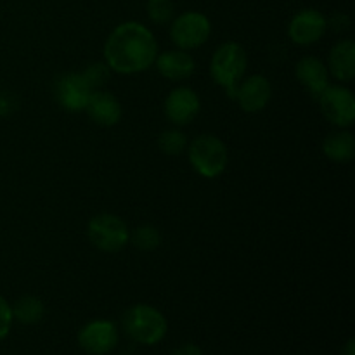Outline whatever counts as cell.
<instances>
[{"instance_id":"484cf974","label":"cell","mask_w":355,"mask_h":355,"mask_svg":"<svg viewBox=\"0 0 355 355\" xmlns=\"http://www.w3.org/2000/svg\"><path fill=\"white\" fill-rule=\"evenodd\" d=\"M172 355H203V352H201L200 347L194 345V343H184L179 349L173 350Z\"/></svg>"},{"instance_id":"d6986e66","label":"cell","mask_w":355,"mask_h":355,"mask_svg":"<svg viewBox=\"0 0 355 355\" xmlns=\"http://www.w3.org/2000/svg\"><path fill=\"white\" fill-rule=\"evenodd\" d=\"M132 241L142 252H153L162 245V234L155 225H141L135 229Z\"/></svg>"},{"instance_id":"7402d4cb","label":"cell","mask_w":355,"mask_h":355,"mask_svg":"<svg viewBox=\"0 0 355 355\" xmlns=\"http://www.w3.org/2000/svg\"><path fill=\"white\" fill-rule=\"evenodd\" d=\"M82 75L90 85V89L99 90L110 78V68H107L106 62H94L85 71H82Z\"/></svg>"},{"instance_id":"52a82bcc","label":"cell","mask_w":355,"mask_h":355,"mask_svg":"<svg viewBox=\"0 0 355 355\" xmlns=\"http://www.w3.org/2000/svg\"><path fill=\"white\" fill-rule=\"evenodd\" d=\"M322 114L340 128H347L355 120L354 94L342 85H328L318 97Z\"/></svg>"},{"instance_id":"9c48e42d","label":"cell","mask_w":355,"mask_h":355,"mask_svg":"<svg viewBox=\"0 0 355 355\" xmlns=\"http://www.w3.org/2000/svg\"><path fill=\"white\" fill-rule=\"evenodd\" d=\"M78 343L87 354L106 355L118 345V328L114 322L97 319L83 326L78 333Z\"/></svg>"},{"instance_id":"ba28073f","label":"cell","mask_w":355,"mask_h":355,"mask_svg":"<svg viewBox=\"0 0 355 355\" xmlns=\"http://www.w3.org/2000/svg\"><path fill=\"white\" fill-rule=\"evenodd\" d=\"M328 30V17L318 9H304L291 17L288 35L297 45H312Z\"/></svg>"},{"instance_id":"8992f818","label":"cell","mask_w":355,"mask_h":355,"mask_svg":"<svg viewBox=\"0 0 355 355\" xmlns=\"http://www.w3.org/2000/svg\"><path fill=\"white\" fill-rule=\"evenodd\" d=\"M210 19L196 10H187L177 16L170 26V38L182 51L201 47L210 38Z\"/></svg>"},{"instance_id":"8fae6325","label":"cell","mask_w":355,"mask_h":355,"mask_svg":"<svg viewBox=\"0 0 355 355\" xmlns=\"http://www.w3.org/2000/svg\"><path fill=\"white\" fill-rule=\"evenodd\" d=\"M92 92L94 90L90 89L82 73H68L59 80L58 87H55V97H58L59 104L71 113L85 111Z\"/></svg>"},{"instance_id":"277c9868","label":"cell","mask_w":355,"mask_h":355,"mask_svg":"<svg viewBox=\"0 0 355 355\" xmlns=\"http://www.w3.org/2000/svg\"><path fill=\"white\" fill-rule=\"evenodd\" d=\"M227 162V148L215 135H200L189 144V163L201 177L215 179L224 172Z\"/></svg>"},{"instance_id":"e0dca14e","label":"cell","mask_w":355,"mask_h":355,"mask_svg":"<svg viewBox=\"0 0 355 355\" xmlns=\"http://www.w3.org/2000/svg\"><path fill=\"white\" fill-rule=\"evenodd\" d=\"M322 153L336 163H349L355 155V139L350 132H331L322 142Z\"/></svg>"},{"instance_id":"7a4b0ae2","label":"cell","mask_w":355,"mask_h":355,"mask_svg":"<svg viewBox=\"0 0 355 355\" xmlns=\"http://www.w3.org/2000/svg\"><path fill=\"white\" fill-rule=\"evenodd\" d=\"M246 66H248V55L243 45L238 42H225L211 58V78L217 85L224 87L231 99H234L236 89L245 76Z\"/></svg>"},{"instance_id":"2e32d148","label":"cell","mask_w":355,"mask_h":355,"mask_svg":"<svg viewBox=\"0 0 355 355\" xmlns=\"http://www.w3.org/2000/svg\"><path fill=\"white\" fill-rule=\"evenodd\" d=\"M329 71L340 82H350L355 76V44L354 40H340L329 52Z\"/></svg>"},{"instance_id":"6da1fadb","label":"cell","mask_w":355,"mask_h":355,"mask_svg":"<svg viewBox=\"0 0 355 355\" xmlns=\"http://www.w3.org/2000/svg\"><path fill=\"white\" fill-rule=\"evenodd\" d=\"M158 55V42L148 26L127 21L114 28L104 45L107 68L121 75H134L151 68Z\"/></svg>"},{"instance_id":"9a60e30c","label":"cell","mask_w":355,"mask_h":355,"mask_svg":"<svg viewBox=\"0 0 355 355\" xmlns=\"http://www.w3.org/2000/svg\"><path fill=\"white\" fill-rule=\"evenodd\" d=\"M156 68L170 82H182L189 78L194 73V59L189 52L177 49V51H166L156 55Z\"/></svg>"},{"instance_id":"d4e9b609","label":"cell","mask_w":355,"mask_h":355,"mask_svg":"<svg viewBox=\"0 0 355 355\" xmlns=\"http://www.w3.org/2000/svg\"><path fill=\"white\" fill-rule=\"evenodd\" d=\"M349 24L350 21L345 14H335L331 19H328V26H331L336 31H345L349 28Z\"/></svg>"},{"instance_id":"44dd1931","label":"cell","mask_w":355,"mask_h":355,"mask_svg":"<svg viewBox=\"0 0 355 355\" xmlns=\"http://www.w3.org/2000/svg\"><path fill=\"white\" fill-rule=\"evenodd\" d=\"M148 16L153 23L156 24H166L173 19V12H175V6L172 0H148Z\"/></svg>"},{"instance_id":"603a6c76","label":"cell","mask_w":355,"mask_h":355,"mask_svg":"<svg viewBox=\"0 0 355 355\" xmlns=\"http://www.w3.org/2000/svg\"><path fill=\"white\" fill-rule=\"evenodd\" d=\"M12 309H10L9 302L3 297H0V342L9 335L10 326H12Z\"/></svg>"},{"instance_id":"5bb4252c","label":"cell","mask_w":355,"mask_h":355,"mask_svg":"<svg viewBox=\"0 0 355 355\" xmlns=\"http://www.w3.org/2000/svg\"><path fill=\"white\" fill-rule=\"evenodd\" d=\"M295 75H297L298 82L309 90L312 97L318 99L326 87L329 85V73L324 62L321 59L314 58V55H305L297 62L295 68Z\"/></svg>"},{"instance_id":"ffe728a7","label":"cell","mask_w":355,"mask_h":355,"mask_svg":"<svg viewBox=\"0 0 355 355\" xmlns=\"http://www.w3.org/2000/svg\"><path fill=\"white\" fill-rule=\"evenodd\" d=\"M158 146L165 155L175 156L187 148V137L177 128H172V130H165L159 135Z\"/></svg>"},{"instance_id":"30bf717a","label":"cell","mask_w":355,"mask_h":355,"mask_svg":"<svg viewBox=\"0 0 355 355\" xmlns=\"http://www.w3.org/2000/svg\"><path fill=\"white\" fill-rule=\"evenodd\" d=\"M200 97L189 87H179L168 94L165 101V114L173 125H189L200 113Z\"/></svg>"},{"instance_id":"3957f363","label":"cell","mask_w":355,"mask_h":355,"mask_svg":"<svg viewBox=\"0 0 355 355\" xmlns=\"http://www.w3.org/2000/svg\"><path fill=\"white\" fill-rule=\"evenodd\" d=\"M125 333L141 345H156L165 338L168 322L158 309L139 304L128 309L123 318Z\"/></svg>"},{"instance_id":"cb8c5ba5","label":"cell","mask_w":355,"mask_h":355,"mask_svg":"<svg viewBox=\"0 0 355 355\" xmlns=\"http://www.w3.org/2000/svg\"><path fill=\"white\" fill-rule=\"evenodd\" d=\"M16 101L10 94L7 92H0V116H7V114L12 113L16 110Z\"/></svg>"},{"instance_id":"4fadbf2b","label":"cell","mask_w":355,"mask_h":355,"mask_svg":"<svg viewBox=\"0 0 355 355\" xmlns=\"http://www.w3.org/2000/svg\"><path fill=\"white\" fill-rule=\"evenodd\" d=\"M90 120L101 127H113L121 118V104L113 94L104 90H94L85 106Z\"/></svg>"},{"instance_id":"4316f807","label":"cell","mask_w":355,"mask_h":355,"mask_svg":"<svg viewBox=\"0 0 355 355\" xmlns=\"http://www.w3.org/2000/svg\"><path fill=\"white\" fill-rule=\"evenodd\" d=\"M342 355H355V342L354 340H349L345 345V349H343Z\"/></svg>"},{"instance_id":"7c38bea8","label":"cell","mask_w":355,"mask_h":355,"mask_svg":"<svg viewBox=\"0 0 355 355\" xmlns=\"http://www.w3.org/2000/svg\"><path fill=\"white\" fill-rule=\"evenodd\" d=\"M270 97H272V85L269 80L263 75H252L245 82H239L234 101H238L239 107L246 113H257L269 104Z\"/></svg>"},{"instance_id":"ac0fdd59","label":"cell","mask_w":355,"mask_h":355,"mask_svg":"<svg viewBox=\"0 0 355 355\" xmlns=\"http://www.w3.org/2000/svg\"><path fill=\"white\" fill-rule=\"evenodd\" d=\"M10 309H12V318L16 319L17 322H21V324L28 326L40 322L45 312L44 304H42L40 298L31 297V295L21 297Z\"/></svg>"},{"instance_id":"5b68a950","label":"cell","mask_w":355,"mask_h":355,"mask_svg":"<svg viewBox=\"0 0 355 355\" xmlns=\"http://www.w3.org/2000/svg\"><path fill=\"white\" fill-rule=\"evenodd\" d=\"M87 234L97 250L106 253L120 252L130 241V231L127 224L113 214H99L90 218Z\"/></svg>"}]
</instances>
